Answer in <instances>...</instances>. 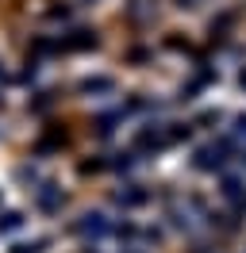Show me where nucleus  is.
I'll return each instance as SVG.
<instances>
[{"label": "nucleus", "instance_id": "nucleus-1", "mask_svg": "<svg viewBox=\"0 0 246 253\" xmlns=\"http://www.w3.org/2000/svg\"><path fill=\"white\" fill-rule=\"evenodd\" d=\"M77 230H81V234H92V238H100V234H108L112 226L104 222V215H81V222H77Z\"/></svg>", "mask_w": 246, "mask_h": 253}, {"label": "nucleus", "instance_id": "nucleus-2", "mask_svg": "<svg viewBox=\"0 0 246 253\" xmlns=\"http://www.w3.org/2000/svg\"><path fill=\"white\" fill-rule=\"evenodd\" d=\"M138 184H131V192H120V204H131V207H138V204H146V192H135Z\"/></svg>", "mask_w": 246, "mask_h": 253}, {"label": "nucleus", "instance_id": "nucleus-3", "mask_svg": "<svg viewBox=\"0 0 246 253\" xmlns=\"http://www.w3.org/2000/svg\"><path fill=\"white\" fill-rule=\"evenodd\" d=\"M19 226H23V215H4V219H0V230H19Z\"/></svg>", "mask_w": 246, "mask_h": 253}]
</instances>
